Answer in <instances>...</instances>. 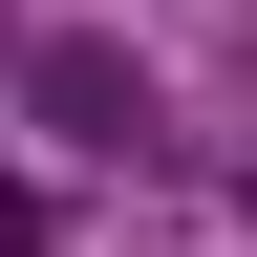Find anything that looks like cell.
Segmentation results:
<instances>
[{
    "instance_id": "1",
    "label": "cell",
    "mask_w": 257,
    "mask_h": 257,
    "mask_svg": "<svg viewBox=\"0 0 257 257\" xmlns=\"http://www.w3.org/2000/svg\"><path fill=\"white\" fill-rule=\"evenodd\" d=\"M22 107H43L64 150H150V86H128L107 43H22Z\"/></svg>"
},
{
    "instance_id": "2",
    "label": "cell",
    "mask_w": 257,
    "mask_h": 257,
    "mask_svg": "<svg viewBox=\"0 0 257 257\" xmlns=\"http://www.w3.org/2000/svg\"><path fill=\"white\" fill-rule=\"evenodd\" d=\"M0 257H64V193H22V172H0Z\"/></svg>"
},
{
    "instance_id": "3",
    "label": "cell",
    "mask_w": 257,
    "mask_h": 257,
    "mask_svg": "<svg viewBox=\"0 0 257 257\" xmlns=\"http://www.w3.org/2000/svg\"><path fill=\"white\" fill-rule=\"evenodd\" d=\"M0 64H22V43H0Z\"/></svg>"
}]
</instances>
